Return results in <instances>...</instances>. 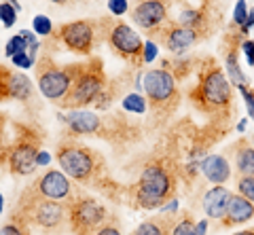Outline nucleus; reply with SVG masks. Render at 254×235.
<instances>
[{
    "label": "nucleus",
    "instance_id": "f257e3e1",
    "mask_svg": "<svg viewBox=\"0 0 254 235\" xmlns=\"http://www.w3.org/2000/svg\"><path fill=\"white\" fill-rule=\"evenodd\" d=\"M189 100L197 111L208 117H229L233 102V85L227 78L225 70L216 66L214 59L203 61L197 85L195 89H190Z\"/></svg>",
    "mask_w": 254,
    "mask_h": 235
},
{
    "label": "nucleus",
    "instance_id": "f03ea898",
    "mask_svg": "<svg viewBox=\"0 0 254 235\" xmlns=\"http://www.w3.org/2000/svg\"><path fill=\"white\" fill-rule=\"evenodd\" d=\"M66 70L72 83H70L66 98L60 104L64 108H72V111H81L85 106L95 104V100L100 98V93L108 85L102 59L93 58L89 64H68Z\"/></svg>",
    "mask_w": 254,
    "mask_h": 235
},
{
    "label": "nucleus",
    "instance_id": "7ed1b4c3",
    "mask_svg": "<svg viewBox=\"0 0 254 235\" xmlns=\"http://www.w3.org/2000/svg\"><path fill=\"white\" fill-rule=\"evenodd\" d=\"M129 193L138 208L144 210L163 208L165 201H170L174 193H176V180H174L172 172L163 163H148L142 170L140 180L131 186Z\"/></svg>",
    "mask_w": 254,
    "mask_h": 235
},
{
    "label": "nucleus",
    "instance_id": "20e7f679",
    "mask_svg": "<svg viewBox=\"0 0 254 235\" xmlns=\"http://www.w3.org/2000/svg\"><path fill=\"white\" fill-rule=\"evenodd\" d=\"M144 93L148 108L157 119L168 117L180 106V91L174 76L168 68H155L144 74Z\"/></svg>",
    "mask_w": 254,
    "mask_h": 235
},
{
    "label": "nucleus",
    "instance_id": "39448f33",
    "mask_svg": "<svg viewBox=\"0 0 254 235\" xmlns=\"http://www.w3.org/2000/svg\"><path fill=\"white\" fill-rule=\"evenodd\" d=\"M55 159H58L64 174L83 184L93 182L104 168V161L98 153L76 142H62L58 146V153H55Z\"/></svg>",
    "mask_w": 254,
    "mask_h": 235
},
{
    "label": "nucleus",
    "instance_id": "423d86ee",
    "mask_svg": "<svg viewBox=\"0 0 254 235\" xmlns=\"http://www.w3.org/2000/svg\"><path fill=\"white\" fill-rule=\"evenodd\" d=\"M23 212V223H34L41 229H58L68 218V208L55 199H45L32 193H23L19 203Z\"/></svg>",
    "mask_w": 254,
    "mask_h": 235
},
{
    "label": "nucleus",
    "instance_id": "0eeeda50",
    "mask_svg": "<svg viewBox=\"0 0 254 235\" xmlns=\"http://www.w3.org/2000/svg\"><path fill=\"white\" fill-rule=\"evenodd\" d=\"M68 221L76 235H95L108 223V212L93 197L72 199L68 206Z\"/></svg>",
    "mask_w": 254,
    "mask_h": 235
},
{
    "label": "nucleus",
    "instance_id": "6e6552de",
    "mask_svg": "<svg viewBox=\"0 0 254 235\" xmlns=\"http://www.w3.org/2000/svg\"><path fill=\"white\" fill-rule=\"evenodd\" d=\"M36 81H38V89H41V93L47 100L62 102L70 89L72 78H70L66 66L60 68L53 61V58L43 56L36 61Z\"/></svg>",
    "mask_w": 254,
    "mask_h": 235
},
{
    "label": "nucleus",
    "instance_id": "1a4fd4ad",
    "mask_svg": "<svg viewBox=\"0 0 254 235\" xmlns=\"http://www.w3.org/2000/svg\"><path fill=\"white\" fill-rule=\"evenodd\" d=\"M106 41L117 56H121L131 66L144 64V43H142L138 32H133V28H129L127 23L123 21L110 23V28L106 30Z\"/></svg>",
    "mask_w": 254,
    "mask_h": 235
},
{
    "label": "nucleus",
    "instance_id": "9d476101",
    "mask_svg": "<svg viewBox=\"0 0 254 235\" xmlns=\"http://www.w3.org/2000/svg\"><path fill=\"white\" fill-rule=\"evenodd\" d=\"M148 41H153L157 45H163L172 53H185L193 45L199 43V34H195L193 30H189L185 26H180L178 21H165L163 26H159L148 32Z\"/></svg>",
    "mask_w": 254,
    "mask_h": 235
},
{
    "label": "nucleus",
    "instance_id": "9b49d317",
    "mask_svg": "<svg viewBox=\"0 0 254 235\" xmlns=\"http://www.w3.org/2000/svg\"><path fill=\"white\" fill-rule=\"evenodd\" d=\"M58 41L64 43L68 51L72 53H81L87 56L93 49V41H95V28L91 21L87 19H78V21H70V23H62V26L51 34Z\"/></svg>",
    "mask_w": 254,
    "mask_h": 235
},
{
    "label": "nucleus",
    "instance_id": "f8f14e48",
    "mask_svg": "<svg viewBox=\"0 0 254 235\" xmlns=\"http://www.w3.org/2000/svg\"><path fill=\"white\" fill-rule=\"evenodd\" d=\"M38 142L41 138L34 131H23L13 144L9 153V170L15 176H26L36 170V157H38Z\"/></svg>",
    "mask_w": 254,
    "mask_h": 235
},
{
    "label": "nucleus",
    "instance_id": "ddd939ff",
    "mask_svg": "<svg viewBox=\"0 0 254 235\" xmlns=\"http://www.w3.org/2000/svg\"><path fill=\"white\" fill-rule=\"evenodd\" d=\"M32 195H38V197H45V199H55V201H62V199H70V193H72V184H70L68 176L60 170H49L36 180L34 184L30 186Z\"/></svg>",
    "mask_w": 254,
    "mask_h": 235
},
{
    "label": "nucleus",
    "instance_id": "4468645a",
    "mask_svg": "<svg viewBox=\"0 0 254 235\" xmlns=\"http://www.w3.org/2000/svg\"><path fill=\"white\" fill-rule=\"evenodd\" d=\"M32 98V81L17 72L0 64V102L6 100H30Z\"/></svg>",
    "mask_w": 254,
    "mask_h": 235
},
{
    "label": "nucleus",
    "instance_id": "2eb2a0df",
    "mask_svg": "<svg viewBox=\"0 0 254 235\" xmlns=\"http://www.w3.org/2000/svg\"><path fill=\"white\" fill-rule=\"evenodd\" d=\"M131 19L150 32L168 21V2L165 0H138V4L131 9Z\"/></svg>",
    "mask_w": 254,
    "mask_h": 235
},
{
    "label": "nucleus",
    "instance_id": "dca6fc26",
    "mask_svg": "<svg viewBox=\"0 0 254 235\" xmlns=\"http://www.w3.org/2000/svg\"><path fill=\"white\" fill-rule=\"evenodd\" d=\"M229 157H231V161H233L237 178L254 176V146L250 144V140L242 138V140H237L235 144H231V148H229Z\"/></svg>",
    "mask_w": 254,
    "mask_h": 235
},
{
    "label": "nucleus",
    "instance_id": "f3484780",
    "mask_svg": "<svg viewBox=\"0 0 254 235\" xmlns=\"http://www.w3.org/2000/svg\"><path fill=\"white\" fill-rule=\"evenodd\" d=\"M231 195L233 193L222 184L212 186V189L203 195V210H205V214H208V218H212V221H222L227 214Z\"/></svg>",
    "mask_w": 254,
    "mask_h": 235
},
{
    "label": "nucleus",
    "instance_id": "a211bd4d",
    "mask_svg": "<svg viewBox=\"0 0 254 235\" xmlns=\"http://www.w3.org/2000/svg\"><path fill=\"white\" fill-rule=\"evenodd\" d=\"M64 121H66L70 131L78 136H93V134H100L102 129V119L89 111H74L68 117H64Z\"/></svg>",
    "mask_w": 254,
    "mask_h": 235
},
{
    "label": "nucleus",
    "instance_id": "6ab92c4d",
    "mask_svg": "<svg viewBox=\"0 0 254 235\" xmlns=\"http://www.w3.org/2000/svg\"><path fill=\"white\" fill-rule=\"evenodd\" d=\"M254 218V203L250 199H246L244 195L233 193L231 201H229L227 214L222 218V225L225 227H233V225H244Z\"/></svg>",
    "mask_w": 254,
    "mask_h": 235
},
{
    "label": "nucleus",
    "instance_id": "aec40b11",
    "mask_svg": "<svg viewBox=\"0 0 254 235\" xmlns=\"http://www.w3.org/2000/svg\"><path fill=\"white\" fill-rule=\"evenodd\" d=\"M199 168L212 184H225L231 178V163L225 155H208Z\"/></svg>",
    "mask_w": 254,
    "mask_h": 235
},
{
    "label": "nucleus",
    "instance_id": "412c9836",
    "mask_svg": "<svg viewBox=\"0 0 254 235\" xmlns=\"http://www.w3.org/2000/svg\"><path fill=\"white\" fill-rule=\"evenodd\" d=\"M178 23L189 28V30H193L195 34H199V38L205 34V30H208V19H205V15L201 11H195V9L182 11L180 17H178Z\"/></svg>",
    "mask_w": 254,
    "mask_h": 235
},
{
    "label": "nucleus",
    "instance_id": "4be33fe9",
    "mask_svg": "<svg viewBox=\"0 0 254 235\" xmlns=\"http://www.w3.org/2000/svg\"><path fill=\"white\" fill-rule=\"evenodd\" d=\"M225 68H227V74H229V81L235 83L237 87L240 85H248L250 81L246 78V74L242 72L240 68V61H237V49L235 47H229L225 51Z\"/></svg>",
    "mask_w": 254,
    "mask_h": 235
},
{
    "label": "nucleus",
    "instance_id": "5701e85b",
    "mask_svg": "<svg viewBox=\"0 0 254 235\" xmlns=\"http://www.w3.org/2000/svg\"><path fill=\"white\" fill-rule=\"evenodd\" d=\"M170 218L172 216L148 218V221H144L136 231H133V235H168V231H170Z\"/></svg>",
    "mask_w": 254,
    "mask_h": 235
},
{
    "label": "nucleus",
    "instance_id": "b1692460",
    "mask_svg": "<svg viewBox=\"0 0 254 235\" xmlns=\"http://www.w3.org/2000/svg\"><path fill=\"white\" fill-rule=\"evenodd\" d=\"M123 108L127 113H136V115H144L148 111V102L144 96L140 93H127L123 98Z\"/></svg>",
    "mask_w": 254,
    "mask_h": 235
},
{
    "label": "nucleus",
    "instance_id": "393cba45",
    "mask_svg": "<svg viewBox=\"0 0 254 235\" xmlns=\"http://www.w3.org/2000/svg\"><path fill=\"white\" fill-rule=\"evenodd\" d=\"M30 47V43H28V38L23 36V34H15L13 38H9V43H6V49H4V53L9 58H13V56H17V53H21V51H26Z\"/></svg>",
    "mask_w": 254,
    "mask_h": 235
},
{
    "label": "nucleus",
    "instance_id": "a878e982",
    "mask_svg": "<svg viewBox=\"0 0 254 235\" xmlns=\"http://www.w3.org/2000/svg\"><path fill=\"white\" fill-rule=\"evenodd\" d=\"M248 4H246V0H237V4H235V11H233V23L235 26H240V32L246 28V21H248Z\"/></svg>",
    "mask_w": 254,
    "mask_h": 235
},
{
    "label": "nucleus",
    "instance_id": "bb28decb",
    "mask_svg": "<svg viewBox=\"0 0 254 235\" xmlns=\"http://www.w3.org/2000/svg\"><path fill=\"white\" fill-rule=\"evenodd\" d=\"M237 193L244 195L246 199H250L254 203V176L237 178Z\"/></svg>",
    "mask_w": 254,
    "mask_h": 235
},
{
    "label": "nucleus",
    "instance_id": "cd10ccee",
    "mask_svg": "<svg viewBox=\"0 0 254 235\" xmlns=\"http://www.w3.org/2000/svg\"><path fill=\"white\" fill-rule=\"evenodd\" d=\"M0 21H2L6 28H13L15 21H17V9L9 2H2L0 4Z\"/></svg>",
    "mask_w": 254,
    "mask_h": 235
},
{
    "label": "nucleus",
    "instance_id": "c85d7f7f",
    "mask_svg": "<svg viewBox=\"0 0 254 235\" xmlns=\"http://www.w3.org/2000/svg\"><path fill=\"white\" fill-rule=\"evenodd\" d=\"M32 26H34V32L41 34V36H51L53 34V23L45 17V15H36L34 21H32Z\"/></svg>",
    "mask_w": 254,
    "mask_h": 235
},
{
    "label": "nucleus",
    "instance_id": "c756f323",
    "mask_svg": "<svg viewBox=\"0 0 254 235\" xmlns=\"http://www.w3.org/2000/svg\"><path fill=\"white\" fill-rule=\"evenodd\" d=\"M195 233V223L190 216H185L180 223L172 227V235H193Z\"/></svg>",
    "mask_w": 254,
    "mask_h": 235
},
{
    "label": "nucleus",
    "instance_id": "7c9ffc66",
    "mask_svg": "<svg viewBox=\"0 0 254 235\" xmlns=\"http://www.w3.org/2000/svg\"><path fill=\"white\" fill-rule=\"evenodd\" d=\"M108 9L115 17H121V15H125L127 9H129V2H127V0H108Z\"/></svg>",
    "mask_w": 254,
    "mask_h": 235
},
{
    "label": "nucleus",
    "instance_id": "2f4dec72",
    "mask_svg": "<svg viewBox=\"0 0 254 235\" xmlns=\"http://www.w3.org/2000/svg\"><path fill=\"white\" fill-rule=\"evenodd\" d=\"M237 89L242 91V96H244V100H246V106H248V115L254 119V89H250L248 85H240Z\"/></svg>",
    "mask_w": 254,
    "mask_h": 235
},
{
    "label": "nucleus",
    "instance_id": "473e14b6",
    "mask_svg": "<svg viewBox=\"0 0 254 235\" xmlns=\"http://www.w3.org/2000/svg\"><path fill=\"white\" fill-rule=\"evenodd\" d=\"M11 59H13V66H17V68H30L32 64H34L32 58H30V53H26V51L17 53V56H13Z\"/></svg>",
    "mask_w": 254,
    "mask_h": 235
},
{
    "label": "nucleus",
    "instance_id": "72a5a7b5",
    "mask_svg": "<svg viewBox=\"0 0 254 235\" xmlns=\"http://www.w3.org/2000/svg\"><path fill=\"white\" fill-rule=\"evenodd\" d=\"M0 235H26V231H23L19 221H15L11 225H4L2 229H0Z\"/></svg>",
    "mask_w": 254,
    "mask_h": 235
},
{
    "label": "nucleus",
    "instance_id": "f704fd0d",
    "mask_svg": "<svg viewBox=\"0 0 254 235\" xmlns=\"http://www.w3.org/2000/svg\"><path fill=\"white\" fill-rule=\"evenodd\" d=\"M157 43H153V41H146L144 43V64H150L155 58H157Z\"/></svg>",
    "mask_w": 254,
    "mask_h": 235
},
{
    "label": "nucleus",
    "instance_id": "c9c22d12",
    "mask_svg": "<svg viewBox=\"0 0 254 235\" xmlns=\"http://www.w3.org/2000/svg\"><path fill=\"white\" fill-rule=\"evenodd\" d=\"M242 51L246 53L248 64L254 66V41H242Z\"/></svg>",
    "mask_w": 254,
    "mask_h": 235
},
{
    "label": "nucleus",
    "instance_id": "e433bc0d",
    "mask_svg": "<svg viewBox=\"0 0 254 235\" xmlns=\"http://www.w3.org/2000/svg\"><path fill=\"white\" fill-rule=\"evenodd\" d=\"M95 235H121V231H119V227L117 225H110V223H106L102 229L95 233Z\"/></svg>",
    "mask_w": 254,
    "mask_h": 235
},
{
    "label": "nucleus",
    "instance_id": "4c0bfd02",
    "mask_svg": "<svg viewBox=\"0 0 254 235\" xmlns=\"http://www.w3.org/2000/svg\"><path fill=\"white\" fill-rule=\"evenodd\" d=\"M205 231H208V221L195 223V235H205Z\"/></svg>",
    "mask_w": 254,
    "mask_h": 235
},
{
    "label": "nucleus",
    "instance_id": "58836bf2",
    "mask_svg": "<svg viewBox=\"0 0 254 235\" xmlns=\"http://www.w3.org/2000/svg\"><path fill=\"white\" fill-rule=\"evenodd\" d=\"M47 163H49V155H47L45 151H41L36 157V166H47Z\"/></svg>",
    "mask_w": 254,
    "mask_h": 235
},
{
    "label": "nucleus",
    "instance_id": "ea45409f",
    "mask_svg": "<svg viewBox=\"0 0 254 235\" xmlns=\"http://www.w3.org/2000/svg\"><path fill=\"white\" fill-rule=\"evenodd\" d=\"M233 235H254V229H246V231H237Z\"/></svg>",
    "mask_w": 254,
    "mask_h": 235
},
{
    "label": "nucleus",
    "instance_id": "a19ab883",
    "mask_svg": "<svg viewBox=\"0 0 254 235\" xmlns=\"http://www.w3.org/2000/svg\"><path fill=\"white\" fill-rule=\"evenodd\" d=\"M246 123H248V121H246V119H242V121H240V125H237V129H240V131H244V129H246Z\"/></svg>",
    "mask_w": 254,
    "mask_h": 235
},
{
    "label": "nucleus",
    "instance_id": "79ce46f5",
    "mask_svg": "<svg viewBox=\"0 0 254 235\" xmlns=\"http://www.w3.org/2000/svg\"><path fill=\"white\" fill-rule=\"evenodd\" d=\"M51 2H58V4H68L70 0H51Z\"/></svg>",
    "mask_w": 254,
    "mask_h": 235
},
{
    "label": "nucleus",
    "instance_id": "37998d69",
    "mask_svg": "<svg viewBox=\"0 0 254 235\" xmlns=\"http://www.w3.org/2000/svg\"><path fill=\"white\" fill-rule=\"evenodd\" d=\"M0 214H2V195H0Z\"/></svg>",
    "mask_w": 254,
    "mask_h": 235
}]
</instances>
